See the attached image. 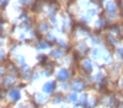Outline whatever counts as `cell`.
I'll return each instance as SVG.
<instances>
[{"mask_svg": "<svg viewBox=\"0 0 123 108\" xmlns=\"http://www.w3.org/2000/svg\"><path fill=\"white\" fill-rule=\"evenodd\" d=\"M52 86H53V84L46 85V88H44V90H46V91H52Z\"/></svg>", "mask_w": 123, "mask_h": 108, "instance_id": "obj_1", "label": "cell"}]
</instances>
